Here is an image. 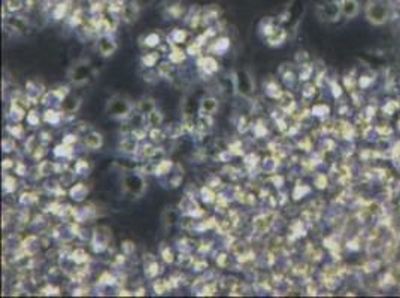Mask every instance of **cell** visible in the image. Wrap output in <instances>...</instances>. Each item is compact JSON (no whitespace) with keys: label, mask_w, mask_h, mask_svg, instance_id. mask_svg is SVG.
Instances as JSON below:
<instances>
[{"label":"cell","mask_w":400,"mask_h":298,"mask_svg":"<svg viewBox=\"0 0 400 298\" xmlns=\"http://www.w3.org/2000/svg\"><path fill=\"white\" fill-rule=\"evenodd\" d=\"M233 84L234 89L243 97H249L254 92V81L246 70H237L233 75Z\"/></svg>","instance_id":"6da1fadb"},{"label":"cell","mask_w":400,"mask_h":298,"mask_svg":"<svg viewBox=\"0 0 400 298\" xmlns=\"http://www.w3.org/2000/svg\"><path fill=\"white\" fill-rule=\"evenodd\" d=\"M132 112V105L121 97H114L108 103V114L112 118H124Z\"/></svg>","instance_id":"7a4b0ae2"},{"label":"cell","mask_w":400,"mask_h":298,"mask_svg":"<svg viewBox=\"0 0 400 298\" xmlns=\"http://www.w3.org/2000/svg\"><path fill=\"white\" fill-rule=\"evenodd\" d=\"M109 240H111V233L108 228L105 227L96 228L93 233V240H91L94 252H103L109 244Z\"/></svg>","instance_id":"3957f363"},{"label":"cell","mask_w":400,"mask_h":298,"mask_svg":"<svg viewBox=\"0 0 400 298\" xmlns=\"http://www.w3.org/2000/svg\"><path fill=\"white\" fill-rule=\"evenodd\" d=\"M97 48H99V53L103 57H111L117 51V42L114 40V37L109 33H105L99 37Z\"/></svg>","instance_id":"277c9868"},{"label":"cell","mask_w":400,"mask_h":298,"mask_svg":"<svg viewBox=\"0 0 400 298\" xmlns=\"http://www.w3.org/2000/svg\"><path fill=\"white\" fill-rule=\"evenodd\" d=\"M124 188L133 195H142L145 191V182L139 175H127L124 178Z\"/></svg>","instance_id":"5b68a950"},{"label":"cell","mask_w":400,"mask_h":298,"mask_svg":"<svg viewBox=\"0 0 400 298\" xmlns=\"http://www.w3.org/2000/svg\"><path fill=\"white\" fill-rule=\"evenodd\" d=\"M139 15V8L134 3H127L124 6H121V17L126 23H133L137 20Z\"/></svg>","instance_id":"8992f818"},{"label":"cell","mask_w":400,"mask_h":298,"mask_svg":"<svg viewBox=\"0 0 400 298\" xmlns=\"http://www.w3.org/2000/svg\"><path fill=\"white\" fill-rule=\"evenodd\" d=\"M70 79L78 85L85 84L88 81V67L87 66H75L70 72Z\"/></svg>","instance_id":"52a82bcc"},{"label":"cell","mask_w":400,"mask_h":298,"mask_svg":"<svg viewBox=\"0 0 400 298\" xmlns=\"http://www.w3.org/2000/svg\"><path fill=\"white\" fill-rule=\"evenodd\" d=\"M218 108V102L214 97H206L200 102V114L202 115H212Z\"/></svg>","instance_id":"ba28073f"},{"label":"cell","mask_w":400,"mask_h":298,"mask_svg":"<svg viewBox=\"0 0 400 298\" xmlns=\"http://www.w3.org/2000/svg\"><path fill=\"white\" fill-rule=\"evenodd\" d=\"M84 143L90 149H99V148H102V145H103V137H102V134L97 133V131H91V133H88L85 136Z\"/></svg>","instance_id":"9c48e42d"},{"label":"cell","mask_w":400,"mask_h":298,"mask_svg":"<svg viewBox=\"0 0 400 298\" xmlns=\"http://www.w3.org/2000/svg\"><path fill=\"white\" fill-rule=\"evenodd\" d=\"M199 66L206 75H214L218 70V63L215 61L214 57H203L202 60H200Z\"/></svg>","instance_id":"30bf717a"},{"label":"cell","mask_w":400,"mask_h":298,"mask_svg":"<svg viewBox=\"0 0 400 298\" xmlns=\"http://www.w3.org/2000/svg\"><path fill=\"white\" fill-rule=\"evenodd\" d=\"M69 194H70V197L73 198L75 202H82V200H85V197L88 195V188L84 183H76V185H73L70 188Z\"/></svg>","instance_id":"8fae6325"},{"label":"cell","mask_w":400,"mask_h":298,"mask_svg":"<svg viewBox=\"0 0 400 298\" xmlns=\"http://www.w3.org/2000/svg\"><path fill=\"white\" fill-rule=\"evenodd\" d=\"M137 109L142 115H149L153 111H156V103L151 98H142V100L137 103Z\"/></svg>","instance_id":"7c38bea8"},{"label":"cell","mask_w":400,"mask_h":298,"mask_svg":"<svg viewBox=\"0 0 400 298\" xmlns=\"http://www.w3.org/2000/svg\"><path fill=\"white\" fill-rule=\"evenodd\" d=\"M185 39H187V31H185V30H181V29H175V30L167 36V40H169V43H172V45H179V43L185 42Z\"/></svg>","instance_id":"4fadbf2b"},{"label":"cell","mask_w":400,"mask_h":298,"mask_svg":"<svg viewBox=\"0 0 400 298\" xmlns=\"http://www.w3.org/2000/svg\"><path fill=\"white\" fill-rule=\"evenodd\" d=\"M284 39H285V31L284 30H273L269 36H267V43L270 45V46H278V45H281L282 42H284Z\"/></svg>","instance_id":"5bb4252c"},{"label":"cell","mask_w":400,"mask_h":298,"mask_svg":"<svg viewBox=\"0 0 400 298\" xmlns=\"http://www.w3.org/2000/svg\"><path fill=\"white\" fill-rule=\"evenodd\" d=\"M6 24L17 31H26V29H27V24H26L24 18H21V17H11V18H8Z\"/></svg>","instance_id":"9a60e30c"},{"label":"cell","mask_w":400,"mask_h":298,"mask_svg":"<svg viewBox=\"0 0 400 298\" xmlns=\"http://www.w3.org/2000/svg\"><path fill=\"white\" fill-rule=\"evenodd\" d=\"M37 170L42 176H49L57 172V166L51 161H42L39 166H37Z\"/></svg>","instance_id":"2e32d148"},{"label":"cell","mask_w":400,"mask_h":298,"mask_svg":"<svg viewBox=\"0 0 400 298\" xmlns=\"http://www.w3.org/2000/svg\"><path fill=\"white\" fill-rule=\"evenodd\" d=\"M146 121H148V124L151 125L153 128H159V125L163 122V115H162L160 111L156 109V111H153L149 115H146Z\"/></svg>","instance_id":"e0dca14e"},{"label":"cell","mask_w":400,"mask_h":298,"mask_svg":"<svg viewBox=\"0 0 400 298\" xmlns=\"http://www.w3.org/2000/svg\"><path fill=\"white\" fill-rule=\"evenodd\" d=\"M43 119H45V122H48V124H51V125H57V124L62 121V115H60L57 111L48 109V111L43 114Z\"/></svg>","instance_id":"ac0fdd59"},{"label":"cell","mask_w":400,"mask_h":298,"mask_svg":"<svg viewBox=\"0 0 400 298\" xmlns=\"http://www.w3.org/2000/svg\"><path fill=\"white\" fill-rule=\"evenodd\" d=\"M121 149L124 152H127V154H133V152H136L137 151V140L133 137V139H124L123 142H121Z\"/></svg>","instance_id":"d6986e66"},{"label":"cell","mask_w":400,"mask_h":298,"mask_svg":"<svg viewBox=\"0 0 400 298\" xmlns=\"http://www.w3.org/2000/svg\"><path fill=\"white\" fill-rule=\"evenodd\" d=\"M269 219H272L270 215H262V216H259V218L254 221V228H256L257 231L263 233V231L270 225V222H272V221H269Z\"/></svg>","instance_id":"ffe728a7"},{"label":"cell","mask_w":400,"mask_h":298,"mask_svg":"<svg viewBox=\"0 0 400 298\" xmlns=\"http://www.w3.org/2000/svg\"><path fill=\"white\" fill-rule=\"evenodd\" d=\"M159 57H160V54H157V53H149V54H145V56L142 57L140 61H142L143 67L151 69V67H154L156 63L159 61Z\"/></svg>","instance_id":"44dd1931"},{"label":"cell","mask_w":400,"mask_h":298,"mask_svg":"<svg viewBox=\"0 0 400 298\" xmlns=\"http://www.w3.org/2000/svg\"><path fill=\"white\" fill-rule=\"evenodd\" d=\"M172 161H169V160H163V161H160L159 163V166L156 167V175L157 176H166V175H169L170 173V170H172Z\"/></svg>","instance_id":"7402d4cb"},{"label":"cell","mask_w":400,"mask_h":298,"mask_svg":"<svg viewBox=\"0 0 400 298\" xmlns=\"http://www.w3.org/2000/svg\"><path fill=\"white\" fill-rule=\"evenodd\" d=\"M54 155L56 157H69V155H72V145H67V143L63 142L62 145L56 146Z\"/></svg>","instance_id":"603a6c76"},{"label":"cell","mask_w":400,"mask_h":298,"mask_svg":"<svg viewBox=\"0 0 400 298\" xmlns=\"http://www.w3.org/2000/svg\"><path fill=\"white\" fill-rule=\"evenodd\" d=\"M78 106H79V100H78V98H69V97H66L65 100L62 102V108L66 112H75L78 109Z\"/></svg>","instance_id":"cb8c5ba5"},{"label":"cell","mask_w":400,"mask_h":298,"mask_svg":"<svg viewBox=\"0 0 400 298\" xmlns=\"http://www.w3.org/2000/svg\"><path fill=\"white\" fill-rule=\"evenodd\" d=\"M214 48H215L217 53H220V56H223V54L227 53V49L230 48V40L227 37H221V39H218L215 42V46Z\"/></svg>","instance_id":"d4e9b609"},{"label":"cell","mask_w":400,"mask_h":298,"mask_svg":"<svg viewBox=\"0 0 400 298\" xmlns=\"http://www.w3.org/2000/svg\"><path fill=\"white\" fill-rule=\"evenodd\" d=\"M169 60H170V63H175V64L182 63L185 60V53L182 51V49H179V48H173L170 56H169Z\"/></svg>","instance_id":"484cf974"},{"label":"cell","mask_w":400,"mask_h":298,"mask_svg":"<svg viewBox=\"0 0 400 298\" xmlns=\"http://www.w3.org/2000/svg\"><path fill=\"white\" fill-rule=\"evenodd\" d=\"M176 221H178V213H176L175 210H170V209L165 210V213H163V224H165L166 227L173 225Z\"/></svg>","instance_id":"4316f807"},{"label":"cell","mask_w":400,"mask_h":298,"mask_svg":"<svg viewBox=\"0 0 400 298\" xmlns=\"http://www.w3.org/2000/svg\"><path fill=\"white\" fill-rule=\"evenodd\" d=\"M200 195H202V200L205 203H212L215 200V192L209 188V186H203L202 189H200Z\"/></svg>","instance_id":"83f0119b"},{"label":"cell","mask_w":400,"mask_h":298,"mask_svg":"<svg viewBox=\"0 0 400 298\" xmlns=\"http://www.w3.org/2000/svg\"><path fill=\"white\" fill-rule=\"evenodd\" d=\"M9 117H11L12 121L18 122V121H21L24 118V109H21L18 105H14L11 108V111H9Z\"/></svg>","instance_id":"f1b7e54d"},{"label":"cell","mask_w":400,"mask_h":298,"mask_svg":"<svg viewBox=\"0 0 400 298\" xmlns=\"http://www.w3.org/2000/svg\"><path fill=\"white\" fill-rule=\"evenodd\" d=\"M5 6L9 12H18L23 9L24 3H23V0H6Z\"/></svg>","instance_id":"f546056e"},{"label":"cell","mask_w":400,"mask_h":298,"mask_svg":"<svg viewBox=\"0 0 400 298\" xmlns=\"http://www.w3.org/2000/svg\"><path fill=\"white\" fill-rule=\"evenodd\" d=\"M143 43L146 46H149V48H154V46H157L160 43V36L157 33H149V34L145 36V42Z\"/></svg>","instance_id":"4dcf8cb0"},{"label":"cell","mask_w":400,"mask_h":298,"mask_svg":"<svg viewBox=\"0 0 400 298\" xmlns=\"http://www.w3.org/2000/svg\"><path fill=\"white\" fill-rule=\"evenodd\" d=\"M88 172H90V164L85 160L76 161V164H75V173L76 175H88Z\"/></svg>","instance_id":"1f68e13d"},{"label":"cell","mask_w":400,"mask_h":298,"mask_svg":"<svg viewBox=\"0 0 400 298\" xmlns=\"http://www.w3.org/2000/svg\"><path fill=\"white\" fill-rule=\"evenodd\" d=\"M72 260H73L76 264H84V263H87L88 255H87V252H85L84 249H76V251L72 254Z\"/></svg>","instance_id":"d6a6232c"},{"label":"cell","mask_w":400,"mask_h":298,"mask_svg":"<svg viewBox=\"0 0 400 298\" xmlns=\"http://www.w3.org/2000/svg\"><path fill=\"white\" fill-rule=\"evenodd\" d=\"M275 89H279V87L273 82H269V84H265V92L269 95V97H273V98H278L281 97V92H273Z\"/></svg>","instance_id":"836d02e7"},{"label":"cell","mask_w":400,"mask_h":298,"mask_svg":"<svg viewBox=\"0 0 400 298\" xmlns=\"http://www.w3.org/2000/svg\"><path fill=\"white\" fill-rule=\"evenodd\" d=\"M15 188H17L15 179L12 176H5V179H3V189H5V192H12V191H15Z\"/></svg>","instance_id":"e575fe53"},{"label":"cell","mask_w":400,"mask_h":298,"mask_svg":"<svg viewBox=\"0 0 400 298\" xmlns=\"http://www.w3.org/2000/svg\"><path fill=\"white\" fill-rule=\"evenodd\" d=\"M145 274H146V277H149V279H154V277L159 274V264H157V263H151L149 266H146V267H145Z\"/></svg>","instance_id":"d590c367"},{"label":"cell","mask_w":400,"mask_h":298,"mask_svg":"<svg viewBox=\"0 0 400 298\" xmlns=\"http://www.w3.org/2000/svg\"><path fill=\"white\" fill-rule=\"evenodd\" d=\"M15 139L14 137H6L3 139L2 142V149H3V152H12L14 149H15Z\"/></svg>","instance_id":"8d00e7d4"},{"label":"cell","mask_w":400,"mask_h":298,"mask_svg":"<svg viewBox=\"0 0 400 298\" xmlns=\"http://www.w3.org/2000/svg\"><path fill=\"white\" fill-rule=\"evenodd\" d=\"M167 288H169V283H167L166 280L159 279V280L154 282V291H156L157 294H165V292L167 291Z\"/></svg>","instance_id":"74e56055"},{"label":"cell","mask_w":400,"mask_h":298,"mask_svg":"<svg viewBox=\"0 0 400 298\" xmlns=\"http://www.w3.org/2000/svg\"><path fill=\"white\" fill-rule=\"evenodd\" d=\"M8 131L12 134V137H17V139H20V137H23V134H24V128L20 125V124H17V125H12V127H8Z\"/></svg>","instance_id":"f35d334b"},{"label":"cell","mask_w":400,"mask_h":298,"mask_svg":"<svg viewBox=\"0 0 400 298\" xmlns=\"http://www.w3.org/2000/svg\"><path fill=\"white\" fill-rule=\"evenodd\" d=\"M39 121H40V118H39V114H37L36 111H30V112L27 114V122H29L30 125H37Z\"/></svg>","instance_id":"ab89813d"},{"label":"cell","mask_w":400,"mask_h":298,"mask_svg":"<svg viewBox=\"0 0 400 298\" xmlns=\"http://www.w3.org/2000/svg\"><path fill=\"white\" fill-rule=\"evenodd\" d=\"M20 202L23 203V205H33L34 202H36V195L34 194H23L21 195V198H20Z\"/></svg>","instance_id":"60d3db41"},{"label":"cell","mask_w":400,"mask_h":298,"mask_svg":"<svg viewBox=\"0 0 400 298\" xmlns=\"http://www.w3.org/2000/svg\"><path fill=\"white\" fill-rule=\"evenodd\" d=\"M172 72V64L170 63H162L159 66V75L160 76H167Z\"/></svg>","instance_id":"b9f144b4"},{"label":"cell","mask_w":400,"mask_h":298,"mask_svg":"<svg viewBox=\"0 0 400 298\" xmlns=\"http://www.w3.org/2000/svg\"><path fill=\"white\" fill-rule=\"evenodd\" d=\"M121 249H123V252L126 254V255H130L133 251H134V244L132 243V241H123L121 243Z\"/></svg>","instance_id":"7bdbcfd3"},{"label":"cell","mask_w":400,"mask_h":298,"mask_svg":"<svg viewBox=\"0 0 400 298\" xmlns=\"http://www.w3.org/2000/svg\"><path fill=\"white\" fill-rule=\"evenodd\" d=\"M149 136H151V139H153L154 142H160V140H163L165 133H163L162 130H159V128H153L151 133H149Z\"/></svg>","instance_id":"ee69618b"},{"label":"cell","mask_w":400,"mask_h":298,"mask_svg":"<svg viewBox=\"0 0 400 298\" xmlns=\"http://www.w3.org/2000/svg\"><path fill=\"white\" fill-rule=\"evenodd\" d=\"M65 14H66V5H57V8L54 11V18L60 20V18L65 17Z\"/></svg>","instance_id":"f6af8a7d"},{"label":"cell","mask_w":400,"mask_h":298,"mask_svg":"<svg viewBox=\"0 0 400 298\" xmlns=\"http://www.w3.org/2000/svg\"><path fill=\"white\" fill-rule=\"evenodd\" d=\"M254 133H256L257 137H262V136L266 134V128L262 124H257V125H254Z\"/></svg>","instance_id":"bcb514c9"},{"label":"cell","mask_w":400,"mask_h":298,"mask_svg":"<svg viewBox=\"0 0 400 298\" xmlns=\"http://www.w3.org/2000/svg\"><path fill=\"white\" fill-rule=\"evenodd\" d=\"M163 260L166 263H172L173 261V254L170 252V249H165L163 251Z\"/></svg>","instance_id":"7dc6e473"},{"label":"cell","mask_w":400,"mask_h":298,"mask_svg":"<svg viewBox=\"0 0 400 298\" xmlns=\"http://www.w3.org/2000/svg\"><path fill=\"white\" fill-rule=\"evenodd\" d=\"M15 170H17V173H18L20 176H24V175L27 173V170H26V167H24L23 164H15Z\"/></svg>","instance_id":"c3c4849f"},{"label":"cell","mask_w":400,"mask_h":298,"mask_svg":"<svg viewBox=\"0 0 400 298\" xmlns=\"http://www.w3.org/2000/svg\"><path fill=\"white\" fill-rule=\"evenodd\" d=\"M65 143H67V145H72L73 142H76V136L75 134H67L66 136V139L63 140Z\"/></svg>","instance_id":"681fc988"},{"label":"cell","mask_w":400,"mask_h":298,"mask_svg":"<svg viewBox=\"0 0 400 298\" xmlns=\"http://www.w3.org/2000/svg\"><path fill=\"white\" fill-rule=\"evenodd\" d=\"M2 166H3V169H9V167L14 166V163H12V160H5V163Z\"/></svg>","instance_id":"f907efd6"},{"label":"cell","mask_w":400,"mask_h":298,"mask_svg":"<svg viewBox=\"0 0 400 298\" xmlns=\"http://www.w3.org/2000/svg\"><path fill=\"white\" fill-rule=\"evenodd\" d=\"M217 263H220V266H226V255H221L220 261L217 260Z\"/></svg>","instance_id":"816d5d0a"}]
</instances>
